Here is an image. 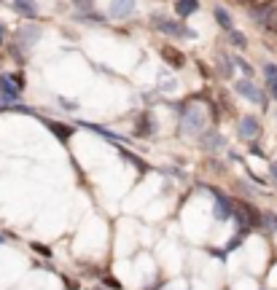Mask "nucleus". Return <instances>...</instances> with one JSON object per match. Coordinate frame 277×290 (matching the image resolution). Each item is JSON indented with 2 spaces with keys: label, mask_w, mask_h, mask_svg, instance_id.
<instances>
[{
  "label": "nucleus",
  "mask_w": 277,
  "mask_h": 290,
  "mask_svg": "<svg viewBox=\"0 0 277 290\" xmlns=\"http://www.w3.org/2000/svg\"><path fill=\"white\" fill-rule=\"evenodd\" d=\"M151 27H154L156 33L170 35V38H191V41L197 38V33H194V30H188V27H183L180 22L167 19V16H161V14H154V16H151Z\"/></svg>",
  "instance_id": "1"
},
{
  "label": "nucleus",
  "mask_w": 277,
  "mask_h": 290,
  "mask_svg": "<svg viewBox=\"0 0 277 290\" xmlns=\"http://www.w3.org/2000/svg\"><path fill=\"white\" fill-rule=\"evenodd\" d=\"M205 124H207L205 110L199 108L197 102H191V105H186L183 116H180V129H183L186 135H202V132H205Z\"/></svg>",
  "instance_id": "2"
},
{
  "label": "nucleus",
  "mask_w": 277,
  "mask_h": 290,
  "mask_svg": "<svg viewBox=\"0 0 277 290\" xmlns=\"http://www.w3.org/2000/svg\"><path fill=\"white\" fill-rule=\"evenodd\" d=\"M234 89H237V94L245 97V100H251L256 102V105H266V97H264V91L256 86V83H251V78H245V81H237L234 83Z\"/></svg>",
  "instance_id": "3"
},
{
  "label": "nucleus",
  "mask_w": 277,
  "mask_h": 290,
  "mask_svg": "<svg viewBox=\"0 0 277 290\" xmlns=\"http://www.w3.org/2000/svg\"><path fill=\"white\" fill-rule=\"evenodd\" d=\"M237 135H240L242 140H247V143H253L256 137L261 135V124L256 116H242L240 124H237Z\"/></svg>",
  "instance_id": "4"
},
{
  "label": "nucleus",
  "mask_w": 277,
  "mask_h": 290,
  "mask_svg": "<svg viewBox=\"0 0 277 290\" xmlns=\"http://www.w3.org/2000/svg\"><path fill=\"white\" fill-rule=\"evenodd\" d=\"M41 27H19L16 30V46L19 49H30V46H35L38 41H41Z\"/></svg>",
  "instance_id": "5"
},
{
  "label": "nucleus",
  "mask_w": 277,
  "mask_h": 290,
  "mask_svg": "<svg viewBox=\"0 0 277 290\" xmlns=\"http://www.w3.org/2000/svg\"><path fill=\"white\" fill-rule=\"evenodd\" d=\"M19 97L22 94H19V89L8 81V76H0V102H3V108L6 105H16Z\"/></svg>",
  "instance_id": "6"
},
{
  "label": "nucleus",
  "mask_w": 277,
  "mask_h": 290,
  "mask_svg": "<svg viewBox=\"0 0 277 290\" xmlns=\"http://www.w3.org/2000/svg\"><path fill=\"white\" fill-rule=\"evenodd\" d=\"M232 212H234V202L232 199H226L224 194H215V204H213V215L218 220H229L232 218Z\"/></svg>",
  "instance_id": "7"
},
{
  "label": "nucleus",
  "mask_w": 277,
  "mask_h": 290,
  "mask_svg": "<svg viewBox=\"0 0 277 290\" xmlns=\"http://www.w3.org/2000/svg\"><path fill=\"white\" fill-rule=\"evenodd\" d=\"M135 11V0H110V16L113 19H127V16Z\"/></svg>",
  "instance_id": "8"
},
{
  "label": "nucleus",
  "mask_w": 277,
  "mask_h": 290,
  "mask_svg": "<svg viewBox=\"0 0 277 290\" xmlns=\"http://www.w3.org/2000/svg\"><path fill=\"white\" fill-rule=\"evenodd\" d=\"M154 135H156L154 118H151V113H143L137 118V137H154Z\"/></svg>",
  "instance_id": "9"
},
{
  "label": "nucleus",
  "mask_w": 277,
  "mask_h": 290,
  "mask_svg": "<svg viewBox=\"0 0 277 290\" xmlns=\"http://www.w3.org/2000/svg\"><path fill=\"white\" fill-rule=\"evenodd\" d=\"M161 59H164L170 68H183L186 65V59L180 57L178 49H173V46H164V49H161Z\"/></svg>",
  "instance_id": "10"
},
{
  "label": "nucleus",
  "mask_w": 277,
  "mask_h": 290,
  "mask_svg": "<svg viewBox=\"0 0 277 290\" xmlns=\"http://www.w3.org/2000/svg\"><path fill=\"white\" fill-rule=\"evenodd\" d=\"M41 121H43V124L51 129V132H54L57 137L62 140V143H68V140L73 137V129H70V126H65V124H57V121H49V118H41Z\"/></svg>",
  "instance_id": "11"
},
{
  "label": "nucleus",
  "mask_w": 277,
  "mask_h": 290,
  "mask_svg": "<svg viewBox=\"0 0 277 290\" xmlns=\"http://www.w3.org/2000/svg\"><path fill=\"white\" fill-rule=\"evenodd\" d=\"M11 8H14L16 14H22V16H35V14H38L35 0H14Z\"/></svg>",
  "instance_id": "12"
},
{
  "label": "nucleus",
  "mask_w": 277,
  "mask_h": 290,
  "mask_svg": "<svg viewBox=\"0 0 277 290\" xmlns=\"http://www.w3.org/2000/svg\"><path fill=\"white\" fill-rule=\"evenodd\" d=\"M197 8H199V0H178V3H175L178 16H186V19L191 14H197Z\"/></svg>",
  "instance_id": "13"
},
{
  "label": "nucleus",
  "mask_w": 277,
  "mask_h": 290,
  "mask_svg": "<svg viewBox=\"0 0 277 290\" xmlns=\"http://www.w3.org/2000/svg\"><path fill=\"white\" fill-rule=\"evenodd\" d=\"M224 145V137L218 132H202V148H207V151H215V148Z\"/></svg>",
  "instance_id": "14"
},
{
  "label": "nucleus",
  "mask_w": 277,
  "mask_h": 290,
  "mask_svg": "<svg viewBox=\"0 0 277 290\" xmlns=\"http://www.w3.org/2000/svg\"><path fill=\"white\" fill-rule=\"evenodd\" d=\"M84 126H89L92 132H97L100 137H105V140H108V143H113V145H121V143H124V137H119V135L108 132V129H102V126H97V124H84Z\"/></svg>",
  "instance_id": "15"
},
{
  "label": "nucleus",
  "mask_w": 277,
  "mask_h": 290,
  "mask_svg": "<svg viewBox=\"0 0 277 290\" xmlns=\"http://www.w3.org/2000/svg\"><path fill=\"white\" fill-rule=\"evenodd\" d=\"M213 14H215V22L221 24V27H224L226 33H229V30H234V27H232V16L226 14V8H221V6H215V11H213Z\"/></svg>",
  "instance_id": "16"
},
{
  "label": "nucleus",
  "mask_w": 277,
  "mask_h": 290,
  "mask_svg": "<svg viewBox=\"0 0 277 290\" xmlns=\"http://www.w3.org/2000/svg\"><path fill=\"white\" fill-rule=\"evenodd\" d=\"M218 68H221V76H232V73H234L232 57H226V54H218Z\"/></svg>",
  "instance_id": "17"
},
{
  "label": "nucleus",
  "mask_w": 277,
  "mask_h": 290,
  "mask_svg": "<svg viewBox=\"0 0 277 290\" xmlns=\"http://www.w3.org/2000/svg\"><path fill=\"white\" fill-rule=\"evenodd\" d=\"M229 41H232L237 49H245L247 46V41H245V35L242 33H237V30H229Z\"/></svg>",
  "instance_id": "18"
},
{
  "label": "nucleus",
  "mask_w": 277,
  "mask_h": 290,
  "mask_svg": "<svg viewBox=\"0 0 277 290\" xmlns=\"http://www.w3.org/2000/svg\"><path fill=\"white\" fill-rule=\"evenodd\" d=\"M121 156H124V158H127V162H129V164H135V167H137V170H148V164H146V162H140V158H137L135 153H129V151H121Z\"/></svg>",
  "instance_id": "19"
},
{
  "label": "nucleus",
  "mask_w": 277,
  "mask_h": 290,
  "mask_svg": "<svg viewBox=\"0 0 277 290\" xmlns=\"http://www.w3.org/2000/svg\"><path fill=\"white\" fill-rule=\"evenodd\" d=\"M232 62H234V65H237V68H240L242 73H245V76H247V78H251V76H253V68H251V65H247V62H245L242 57H234Z\"/></svg>",
  "instance_id": "20"
},
{
  "label": "nucleus",
  "mask_w": 277,
  "mask_h": 290,
  "mask_svg": "<svg viewBox=\"0 0 277 290\" xmlns=\"http://www.w3.org/2000/svg\"><path fill=\"white\" fill-rule=\"evenodd\" d=\"M264 76H266V81L277 78V68H274V65H264Z\"/></svg>",
  "instance_id": "21"
},
{
  "label": "nucleus",
  "mask_w": 277,
  "mask_h": 290,
  "mask_svg": "<svg viewBox=\"0 0 277 290\" xmlns=\"http://www.w3.org/2000/svg\"><path fill=\"white\" fill-rule=\"evenodd\" d=\"M240 242H242L240 237H234V239H229V242H226V252H234L237 247H240Z\"/></svg>",
  "instance_id": "22"
},
{
  "label": "nucleus",
  "mask_w": 277,
  "mask_h": 290,
  "mask_svg": "<svg viewBox=\"0 0 277 290\" xmlns=\"http://www.w3.org/2000/svg\"><path fill=\"white\" fill-rule=\"evenodd\" d=\"M75 6H78V8H81V11H84V14H87V11H89V8H92L94 3H92V0H75Z\"/></svg>",
  "instance_id": "23"
},
{
  "label": "nucleus",
  "mask_w": 277,
  "mask_h": 290,
  "mask_svg": "<svg viewBox=\"0 0 277 290\" xmlns=\"http://www.w3.org/2000/svg\"><path fill=\"white\" fill-rule=\"evenodd\" d=\"M269 83V91H272V100H277V78H272V81H266Z\"/></svg>",
  "instance_id": "24"
},
{
  "label": "nucleus",
  "mask_w": 277,
  "mask_h": 290,
  "mask_svg": "<svg viewBox=\"0 0 277 290\" xmlns=\"http://www.w3.org/2000/svg\"><path fill=\"white\" fill-rule=\"evenodd\" d=\"M269 175H272V180L277 183V162H269Z\"/></svg>",
  "instance_id": "25"
},
{
  "label": "nucleus",
  "mask_w": 277,
  "mask_h": 290,
  "mask_svg": "<svg viewBox=\"0 0 277 290\" xmlns=\"http://www.w3.org/2000/svg\"><path fill=\"white\" fill-rule=\"evenodd\" d=\"M105 285H108L110 290H121V287H119V282H116V279H110V277H108V279H105Z\"/></svg>",
  "instance_id": "26"
},
{
  "label": "nucleus",
  "mask_w": 277,
  "mask_h": 290,
  "mask_svg": "<svg viewBox=\"0 0 277 290\" xmlns=\"http://www.w3.org/2000/svg\"><path fill=\"white\" fill-rule=\"evenodd\" d=\"M33 250H38V252H43V255H51V250H49V247H43V245H33Z\"/></svg>",
  "instance_id": "27"
},
{
  "label": "nucleus",
  "mask_w": 277,
  "mask_h": 290,
  "mask_svg": "<svg viewBox=\"0 0 277 290\" xmlns=\"http://www.w3.org/2000/svg\"><path fill=\"white\" fill-rule=\"evenodd\" d=\"M0 245H6V234H0Z\"/></svg>",
  "instance_id": "28"
},
{
  "label": "nucleus",
  "mask_w": 277,
  "mask_h": 290,
  "mask_svg": "<svg viewBox=\"0 0 277 290\" xmlns=\"http://www.w3.org/2000/svg\"><path fill=\"white\" fill-rule=\"evenodd\" d=\"M0 43H3V24H0Z\"/></svg>",
  "instance_id": "29"
}]
</instances>
